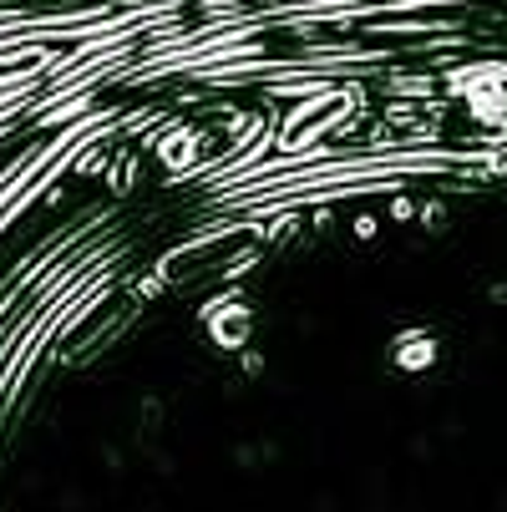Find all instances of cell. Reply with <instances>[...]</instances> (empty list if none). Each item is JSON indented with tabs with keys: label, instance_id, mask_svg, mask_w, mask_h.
<instances>
[{
	"label": "cell",
	"instance_id": "cell-1",
	"mask_svg": "<svg viewBox=\"0 0 507 512\" xmlns=\"http://www.w3.org/2000/svg\"><path fill=\"white\" fill-rule=\"evenodd\" d=\"M203 325H208V340L219 350H244L254 340V310L244 300H213L203 310Z\"/></svg>",
	"mask_w": 507,
	"mask_h": 512
},
{
	"label": "cell",
	"instance_id": "cell-3",
	"mask_svg": "<svg viewBox=\"0 0 507 512\" xmlns=\"http://www.w3.org/2000/svg\"><path fill=\"white\" fill-rule=\"evenodd\" d=\"M391 218H401V224H406V218H416V203L411 198H396L391 203Z\"/></svg>",
	"mask_w": 507,
	"mask_h": 512
},
{
	"label": "cell",
	"instance_id": "cell-2",
	"mask_svg": "<svg viewBox=\"0 0 507 512\" xmlns=\"http://www.w3.org/2000/svg\"><path fill=\"white\" fill-rule=\"evenodd\" d=\"M355 239H376V218H371V213L355 218Z\"/></svg>",
	"mask_w": 507,
	"mask_h": 512
}]
</instances>
